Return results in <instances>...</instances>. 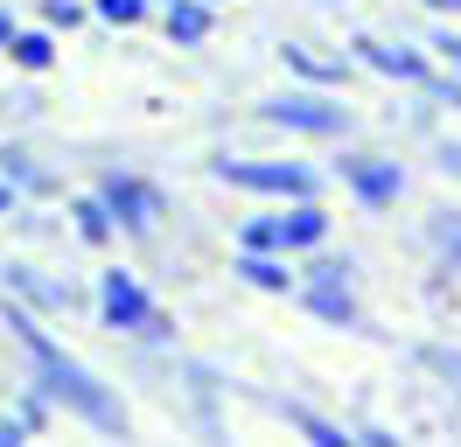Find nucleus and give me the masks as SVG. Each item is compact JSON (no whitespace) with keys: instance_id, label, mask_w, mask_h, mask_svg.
<instances>
[{"instance_id":"1","label":"nucleus","mask_w":461,"mask_h":447,"mask_svg":"<svg viewBox=\"0 0 461 447\" xmlns=\"http://www.w3.org/2000/svg\"><path fill=\"white\" fill-rule=\"evenodd\" d=\"M0 301H7V294H0ZM0 322H7V335L29 350L35 385L50 391L57 406H70V413L85 419L91 433H105V441H126V433H133V419H126V406H119V391L105 385L98 370H85V363L63 350V342H50V335L35 329V307H29V301H7V307H0Z\"/></svg>"},{"instance_id":"16","label":"nucleus","mask_w":461,"mask_h":447,"mask_svg":"<svg viewBox=\"0 0 461 447\" xmlns=\"http://www.w3.org/2000/svg\"><path fill=\"white\" fill-rule=\"evenodd\" d=\"M7 63L14 70H29V78H42V70H57V28H22L14 42H7Z\"/></svg>"},{"instance_id":"5","label":"nucleus","mask_w":461,"mask_h":447,"mask_svg":"<svg viewBox=\"0 0 461 447\" xmlns=\"http://www.w3.org/2000/svg\"><path fill=\"white\" fill-rule=\"evenodd\" d=\"M98 196L113 203L119 238H133V245H147V238H154V224L168 217V196L154 189V182H140L133 168H105V175H98Z\"/></svg>"},{"instance_id":"25","label":"nucleus","mask_w":461,"mask_h":447,"mask_svg":"<svg viewBox=\"0 0 461 447\" xmlns=\"http://www.w3.org/2000/svg\"><path fill=\"white\" fill-rule=\"evenodd\" d=\"M133 342H154V350H175V315H161V307H154V322H147V329L133 335Z\"/></svg>"},{"instance_id":"22","label":"nucleus","mask_w":461,"mask_h":447,"mask_svg":"<svg viewBox=\"0 0 461 447\" xmlns=\"http://www.w3.org/2000/svg\"><path fill=\"white\" fill-rule=\"evenodd\" d=\"M238 245H259V251H287V224L280 217H252L238 231Z\"/></svg>"},{"instance_id":"32","label":"nucleus","mask_w":461,"mask_h":447,"mask_svg":"<svg viewBox=\"0 0 461 447\" xmlns=\"http://www.w3.org/2000/svg\"><path fill=\"white\" fill-rule=\"evenodd\" d=\"M210 7H230V0H210Z\"/></svg>"},{"instance_id":"2","label":"nucleus","mask_w":461,"mask_h":447,"mask_svg":"<svg viewBox=\"0 0 461 447\" xmlns=\"http://www.w3.org/2000/svg\"><path fill=\"white\" fill-rule=\"evenodd\" d=\"M252 119L287 126V133H308V140H349V126H357V112H349L343 98H329V91H280V98H259Z\"/></svg>"},{"instance_id":"26","label":"nucleus","mask_w":461,"mask_h":447,"mask_svg":"<svg viewBox=\"0 0 461 447\" xmlns=\"http://www.w3.org/2000/svg\"><path fill=\"white\" fill-rule=\"evenodd\" d=\"M433 168H440L447 182H461V140H433Z\"/></svg>"},{"instance_id":"23","label":"nucleus","mask_w":461,"mask_h":447,"mask_svg":"<svg viewBox=\"0 0 461 447\" xmlns=\"http://www.w3.org/2000/svg\"><path fill=\"white\" fill-rule=\"evenodd\" d=\"M85 14H91L85 0H42V22L57 28V35H70V28H85Z\"/></svg>"},{"instance_id":"30","label":"nucleus","mask_w":461,"mask_h":447,"mask_svg":"<svg viewBox=\"0 0 461 447\" xmlns=\"http://www.w3.org/2000/svg\"><path fill=\"white\" fill-rule=\"evenodd\" d=\"M14 35H22V22H14V14L0 7V56H7V42H14Z\"/></svg>"},{"instance_id":"3","label":"nucleus","mask_w":461,"mask_h":447,"mask_svg":"<svg viewBox=\"0 0 461 447\" xmlns=\"http://www.w3.org/2000/svg\"><path fill=\"white\" fill-rule=\"evenodd\" d=\"M210 175H217L224 189L280 196V203H301V196L321 189V175H315V168H301V161H238V154H217V161H210Z\"/></svg>"},{"instance_id":"9","label":"nucleus","mask_w":461,"mask_h":447,"mask_svg":"<svg viewBox=\"0 0 461 447\" xmlns=\"http://www.w3.org/2000/svg\"><path fill=\"white\" fill-rule=\"evenodd\" d=\"M0 294L29 301L35 315H57V307H77V301H85V294H70L63 279H42V266H29V259H0Z\"/></svg>"},{"instance_id":"27","label":"nucleus","mask_w":461,"mask_h":447,"mask_svg":"<svg viewBox=\"0 0 461 447\" xmlns=\"http://www.w3.org/2000/svg\"><path fill=\"white\" fill-rule=\"evenodd\" d=\"M357 447H399V433L392 426H357Z\"/></svg>"},{"instance_id":"29","label":"nucleus","mask_w":461,"mask_h":447,"mask_svg":"<svg viewBox=\"0 0 461 447\" xmlns=\"http://www.w3.org/2000/svg\"><path fill=\"white\" fill-rule=\"evenodd\" d=\"M14 210H22V182H7V175H0V224L14 217Z\"/></svg>"},{"instance_id":"19","label":"nucleus","mask_w":461,"mask_h":447,"mask_svg":"<svg viewBox=\"0 0 461 447\" xmlns=\"http://www.w3.org/2000/svg\"><path fill=\"white\" fill-rule=\"evenodd\" d=\"M412 363L433 370L447 391H461V350H455V342H412Z\"/></svg>"},{"instance_id":"28","label":"nucleus","mask_w":461,"mask_h":447,"mask_svg":"<svg viewBox=\"0 0 461 447\" xmlns=\"http://www.w3.org/2000/svg\"><path fill=\"white\" fill-rule=\"evenodd\" d=\"M22 441H29V419H22V413L0 419V447H22Z\"/></svg>"},{"instance_id":"18","label":"nucleus","mask_w":461,"mask_h":447,"mask_svg":"<svg viewBox=\"0 0 461 447\" xmlns=\"http://www.w3.org/2000/svg\"><path fill=\"white\" fill-rule=\"evenodd\" d=\"M301 279H329V287H357V251H308L301 259Z\"/></svg>"},{"instance_id":"10","label":"nucleus","mask_w":461,"mask_h":447,"mask_svg":"<svg viewBox=\"0 0 461 447\" xmlns=\"http://www.w3.org/2000/svg\"><path fill=\"white\" fill-rule=\"evenodd\" d=\"M287 259H294V251H259V245H238V251H230V273L245 279L252 294H280V301H287L294 287H301V273H294Z\"/></svg>"},{"instance_id":"13","label":"nucleus","mask_w":461,"mask_h":447,"mask_svg":"<svg viewBox=\"0 0 461 447\" xmlns=\"http://www.w3.org/2000/svg\"><path fill=\"white\" fill-rule=\"evenodd\" d=\"M280 224H287V251H294V259H308V251L329 245V210H321L315 196L287 203V210H280Z\"/></svg>"},{"instance_id":"15","label":"nucleus","mask_w":461,"mask_h":447,"mask_svg":"<svg viewBox=\"0 0 461 447\" xmlns=\"http://www.w3.org/2000/svg\"><path fill=\"white\" fill-rule=\"evenodd\" d=\"M0 175H7V182H22V196H35V203H50V196H57V175H50V168H35V154L22 147V140H0Z\"/></svg>"},{"instance_id":"14","label":"nucleus","mask_w":461,"mask_h":447,"mask_svg":"<svg viewBox=\"0 0 461 447\" xmlns=\"http://www.w3.org/2000/svg\"><path fill=\"white\" fill-rule=\"evenodd\" d=\"M63 210H70V231H77L85 245H98V251H105V245L119 238V217H113V203H105L98 189H91V196H70Z\"/></svg>"},{"instance_id":"17","label":"nucleus","mask_w":461,"mask_h":447,"mask_svg":"<svg viewBox=\"0 0 461 447\" xmlns=\"http://www.w3.org/2000/svg\"><path fill=\"white\" fill-rule=\"evenodd\" d=\"M427 251L440 273H461V210H427Z\"/></svg>"},{"instance_id":"6","label":"nucleus","mask_w":461,"mask_h":447,"mask_svg":"<svg viewBox=\"0 0 461 447\" xmlns=\"http://www.w3.org/2000/svg\"><path fill=\"white\" fill-rule=\"evenodd\" d=\"M98 322L113 335H140L147 322H154V294H147L126 266H105V273H98Z\"/></svg>"},{"instance_id":"8","label":"nucleus","mask_w":461,"mask_h":447,"mask_svg":"<svg viewBox=\"0 0 461 447\" xmlns=\"http://www.w3.org/2000/svg\"><path fill=\"white\" fill-rule=\"evenodd\" d=\"M294 301L315 315L321 329H343V335H377L371 315H364V301H357V287H329V279H301L294 287Z\"/></svg>"},{"instance_id":"31","label":"nucleus","mask_w":461,"mask_h":447,"mask_svg":"<svg viewBox=\"0 0 461 447\" xmlns=\"http://www.w3.org/2000/svg\"><path fill=\"white\" fill-rule=\"evenodd\" d=\"M427 14H461V0H420Z\"/></svg>"},{"instance_id":"12","label":"nucleus","mask_w":461,"mask_h":447,"mask_svg":"<svg viewBox=\"0 0 461 447\" xmlns=\"http://www.w3.org/2000/svg\"><path fill=\"white\" fill-rule=\"evenodd\" d=\"M161 28H168L175 50H203L210 28H217V7H210V0H168V7H161Z\"/></svg>"},{"instance_id":"24","label":"nucleus","mask_w":461,"mask_h":447,"mask_svg":"<svg viewBox=\"0 0 461 447\" xmlns=\"http://www.w3.org/2000/svg\"><path fill=\"white\" fill-rule=\"evenodd\" d=\"M427 50L440 56L447 70H461V28H447V22H440V28H427Z\"/></svg>"},{"instance_id":"21","label":"nucleus","mask_w":461,"mask_h":447,"mask_svg":"<svg viewBox=\"0 0 461 447\" xmlns=\"http://www.w3.org/2000/svg\"><path fill=\"white\" fill-rule=\"evenodd\" d=\"M280 56H287V70H301L308 84H343V63H321V56H308L301 42H287Z\"/></svg>"},{"instance_id":"20","label":"nucleus","mask_w":461,"mask_h":447,"mask_svg":"<svg viewBox=\"0 0 461 447\" xmlns=\"http://www.w3.org/2000/svg\"><path fill=\"white\" fill-rule=\"evenodd\" d=\"M91 14L105 28H140L147 14H154V0H91Z\"/></svg>"},{"instance_id":"4","label":"nucleus","mask_w":461,"mask_h":447,"mask_svg":"<svg viewBox=\"0 0 461 447\" xmlns=\"http://www.w3.org/2000/svg\"><path fill=\"white\" fill-rule=\"evenodd\" d=\"M336 182H343L349 196H357V210H399L405 196V168L392 161V154H371V147H343L336 154Z\"/></svg>"},{"instance_id":"7","label":"nucleus","mask_w":461,"mask_h":447,"mask_svg":"<svg viewBox=\"0 0 461 447\" xmlns=\"http://www.w3.org/2000/svg\"><path fill=\"white\" fill-rule=\"evenodd\" d=\"M349 56H357L364 70H377V78L412 84V91L433 78V56L427 50H412V42H384V35H371V28H357V35H349Z\"/></svg>"},{"instance_id":"11","label":"nucleus","mask_w":461,"mask_h":447,"mask_svg":"<svg viewBox=\"0 0 461 447\" xmlns=\"http://www.w3.org/2000/svg\"><path fill=\"white\" fill-rule=\"evenodd\" d=\"M252 398H259V406H266V413H273V419H287V426H294V433H301V441H315V447H357V433H343L336 419L308 413L301 398H273V391H252Z\"/></svg>"}]
</instances>
